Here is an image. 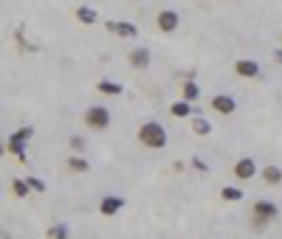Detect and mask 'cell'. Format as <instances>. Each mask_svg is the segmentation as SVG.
I'll return each instance as SVG.
<instances>
[{"label": "cell", "mask_w": 282, "mask_h": 239, "mask_svg": "<svg viewBox=\"0 0 282 239\" xmlns=\"http://www.w3.org/2000/svg\"><path fill=\"white\" fill-rule=\"evenodd\" d=\"M139 141L150 149H164L167 146V129L161 127L158 121H147L139 127Z\"/></svg>", "instance_id": "obj_1"}, {"label": "cell", "mask_w": 282, "mask_h": 239, "mask_svg": "<svg viewBox=\"0 0 282 239\" xmlns=\"http://www.w3.org/2000/svg\"><path fill=\"white\" fill-rule=\"evenodd\" d=\"M280 217V208H277V203H271V200H260V203H254V228H268V222L277 220Z\"/></svg>", "instance_id": "obj_2"}, {"label": "cell", "mask_w": 282, "mask_h": 239, "mask_svg": "<svg viewBox=\"0 0 282 239\" xmlns=\"http://www.w3.org/2000/svg\"><path fill=\"white\" fill-rule=\"evenodd\" d=\"M34 138V129L31 127H20L14 135L9 138V152L14 155V158H20V161H26V144Z\"/></svg>", "instance_id": "obj_3"}, {"label": "cell", "mask_w": 282, "mask_h": 239, "mask_svg": "<svg viewBox=\"0 0 282 239\" xmlns=\"http://www.w3.org/2000/svg\"><path fill=\"white\" fill-rule=\"evenodd\" d=\"M85 124H88L90 129H107V124H110V110H107V107H99V104L88 107V110H85Z\"/></svg>", "instance_id": "obj_4"}, {"label": "cell", "mask_w": 282, "mask_h": 239, "mask_svg": "<svg viewBox=\"0 0 282 239\" xmlns=\"http://www.w3.org/2000/svg\"><path fill=\"white\" fill-rule=\"evenodd\" d=\"M212 110L220 113V116H231V113H237V102L226 93H217L214 99H212Z\"/></svg>", "instance_id": "obj_5"}, {"label": "cell", "mask_w": 282, "mask_h": 239, "mask_svg": "<svg viewBox=\"0 0 282 239\" xmlns=\"http://www.w3.org/2000/svg\"><path fill=\"white\" fill-rule=\"evenodd\" d=\"M254 175H257L254 158H240V161L234 163V178H237V180H251Z\"/></svg>", "instance_id": "obj_6"}, {"label": "cell", "mask_w": 282, "mask_h": 239, "mask_svg": "<svg viewBox=\"0 0 282 239\" xmlns=\"http://www.w3.org/2000/svg\"><path fill=\"white\" fill-rule=\"evenodd\" d=\"M122 208H124V200L122 197H116V194L102 197V203H99V211L105 214V217H113V214H119Z\"/></svg>", "instance_id": "obj_7"}, {"label": "cell", "mask_w": 282, "mask_h": 239, "mask_svg": "<svg viewBox=\"0 0 282 239\" xmlns=\"http://www.w3.org/2000/svg\"><path fill=\"white\" fill-rule=\"evenodd\" d=\"M234 70H237V76H246V79L260 76V65L254 60H237L234 62Z\"/></svg>", "instance_id": "obj_8"}, {"label": "cell", "mask_w": 282, "mask_h": 239, "mask_svg": "<svg viewBox=\"0 0 282 239\" xmlns=\"http://www.w3.org/2000/svg\"><path fill=\"white\" fill-rule=\"evenodd\" d=\"M150 62H152V54L147 51V48H136V51L130 54V65L133 68L144 70V68H150Z\"/></svg>", "instance_id": "obj_9"}, {"label": "cell", "mask_w": 282, "mask_h": 239, "mask_svg": "<svg viewBox=\"0 0 282 239\" xmlns=\"http://www.w3.org/2000/svg\"><path fill=\"white\" fill-rule=\"evenodd\" d=\"M110 31H116V34H122V37H136L139 34V28L133 26V23H119V20H107L105 23Z\"/></svg>", "instance_id": "obj_10"}, {"label": "cell", "mask_w": 282, "mask_h": 239, "mask_svg": "<svg viewBox=\"0 0 282 239\" xmlns=\"http://www.w3.org/2000/svg\"><path fill=\"white\" fill-rule=\"evenodd\" d=\"M158 28L161 31H175L178 28V14L175 11H161L158 14Z\"/></svg>", "instance_id": "obj_11"}, {"label": "cell", "mask_w": 282, "mask_h": 239, "mask_svg": "<svg viewBox=\"0 0 282 239\" xmlns=\"http://www.w3.org/2000/svg\"><path fill=\"white\" fill-rule=\"evenodd\" d=\"M263 180L268 183V186L282 183V169H280V166H265V169H263Z\"/></svg>", "instance_id": "obj_12"}, {"label": "cell", "mask_w": 282, "mask_h": 239, "mask_svg": "<svg viewBox=\"0 0 282 239\" xmlns=\"http://www.w3.org/2000/svg\"><path fill=\"white\" fill-rule=\"evenodd\" d=\"M169 113L175 116V119H186V116H192V104L189 102H175V104H169Z\"/></svg>", "instance_id": "obj_13"}, {"label": "cell", "mask_w": 282, "mask_h": 239, "mask_svg": "<svg viewBox=\"0 0 282 239\" xmlns=\"http://www.w3.org/2000/svg\"><path fill=\"white\" fill-rule=\"evenodd\" d=\"M181 93H184V102H198V96H201V87L195 85V82H186L184 87H181Z\"/></svg>", "instance_id": "obj_14"}, {"label": "cell", "mask_w": 282, "mask_h": 239, "mask_svg": "<svg viewBox=\"0 0 282 239\" xmlns=\"http://www.w3.org/2000/svg\"><path fill=\"white\" fill-rule=\"evenodd\" d=\"M96 90L99 93H105V96H119L122 93V85H116V82H107V79H102L96 85Z\"/></svg>", "instance_id": "obj_15"}, {"label": "cell", "mask_w": 282, "mask_h": 239, "mask_svg": "<svg viewBox=\"0 0 282 239\" xmlns=\"http://www.w3.org/2000/svg\"><path fill=\"white\" fill-rule=\"evenodd\" d=\"M76 17H79V23H85V26H93V23H96V11L88 9V6H79V9H76Z\"/></svg>", "instance_id": "obj_16"}, {"label": "cell", "mask_w": 282, "mask_h": 239, "mask_svg": "<svg viewBox=\"0 0 282 239\" xmlns=\"http://www.w3.org/2000/svg\"><path fill=\"white\" fill-rule=\"evenodd\" d=\"M192 132H195V135H209L212 124L206 119H198V116H195V119H192Z\"/></svg>", "instance_id": "obj_17"}, {"label": "cell", "mask_w": 282, "mask_h": 239, "mask_svg": "<svg viewBox=\"0 0 282 239\" xmlns=\"http://www.w3.org/2000/svg\"><path fill=\"white\" fill-rule=\"evenodd\" d=\"M220 197L223 200H229V203H237V200H243V191H240L237 186H226L220 191Z\"/></svg>", "instance_id": "obj_18"}, {"label": "cell", "mask_w": 282, "mask_h": 239, "mask_svg": "<svg viewBox=\"0 0 282 239\" xmlns=\"http://www.w3.org/2000/svg\"><path fill=\"white\" fill-rule=\"evenodd\" d=\"M11 188H14V194L17 197H26L31 186H28V180H11Z\"/></svg>", "instance_id": "obj_19"}, {"label": "cell", "mask_w": 282, "mask_h": 239, "mask_svg": "<svg viewBox=\"0 0 282 239\" xmlns=\"http://www.w3.org/2000/svg\"><path fill=\"white\" fill-rule=\"evenodd\" d=\"M48 237L51 239H68V225H62V222L60 225H54V228L48 231Z\"/></svg>", "instance_id": "obj_20"}, {"label": "cell", "mask_w": 282, "mask_h": 239, "mask_svg": "<svg viewBox=\"0 0 282 239\" xmlns=\"http://www.w3.org/2000/svg\"><path fill=\"white\" fill-rule=\"evenodd\" d=\"M68 166H70L73 172H88V161H85V158H70Z\"/></svg>", "instance_id": "obj_21"}, {"label": "cell", "mask_w": 282, "mask_h": 239, "mask_svg": "<svg viewBox=\"0 0 282 239\" xmlns=\"http://www.w3.org/2000/svg\"><path fill=\"white\" fill-rule=\"evenodd\" d=\"M26 180H28V186L34 188V191H45V183L40 178H26Z\"/></svg>", "instance_id": "obj_22"}, {"label": "cell", "mask_w": 282, "mask_h": 239, "mask_svg": "<svg viewBox=\"0 0 282 239\" xmlns=\"http://www.w3.org/2000/svg\"><path fill=\"white\" fill-rule=\"evenodd\" d=\"M70 146H73V149H79V152H82V149H85V141H82L79 135H73V138H70Z\"/></svg>", "instance_id": "obj_23"}, {"label": "cell", "mask_w": 282, "mask_h": 239, "mask_svg": "<svg viewBox=\"0 0 282 239\" xmlns=\"http://www.w3.org/2000/svg\"><path fill=\"white\" fill-rule=\"evenodd\" d=\"M192 163H195V166H198V169H201V172H203V169H206V163H203V161H201V158H192Z\"/></svg>", "instance_id": "obj_24"}, {"label": "cell", "mask_w": 282, "mask_h": 239, "mask_svg": "<svg viewBox=\"0 0 282 239\" xmlns=\"http://www.w3.org/2000/svg\"><path fill=\"white\" fill-rule=\"evenodd\" d=\"M274 60H277V62H282V51H274Z\"/></svg>", "instance_id": "obj_25"}]
</instances>
